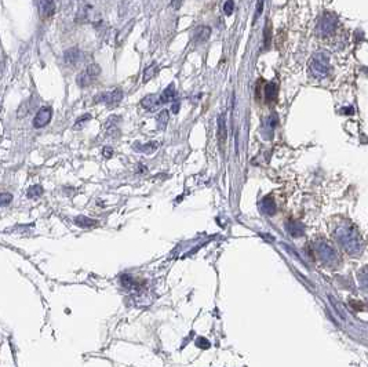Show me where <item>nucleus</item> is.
I'll return each mask as SVG.
<instances>
[{"label": "nucleus", "mask_w": 368, "mask_h": 367, "mask_svg": "<svg viewBox=\"0 0 368 367\" xmlns=\"http://www.w3.org/2000/svg\"><path fill=\"white\" fill-rule=\"evenodd\" d=\"M123 100V91L120 88H114L113 91H106L94 98V102H104L106 105H117Z\"/></svg>", "instance_id": "nucleus-4"}, {"label": "nucleus", "mask_w": 368, "mask_h": 367, "mask_svg": "<svg viewBox=\"0 0 368 367\" xmlns=\"http://www.w3.org/2000/svg\"><path fill=\"white\" fill-rule=\"evenodd\" d=\"M75 224L80 228H91L96 227V224H98V221L94 218H88L86 216H78L75 218Z\"/></svg>", "instance_id": "nucleus-12"}, {"label": "nucleus", "mask_w": 368, "mask_h": 367, "mask_svg": "<svg viewBox=\"0 0 368 367\" xmlns=\"http://www.w3.org/2000/svg\"><path fill=\"white\" fill-rule=\"evenodd\" d=\"M102 155H104V157H106V159H111V156L113 155V149L111 148V147H105L104 150H102Z\"/></svg>", "instance_id": "nucleus-25"}, {"label": "nucleus", "mask_w": 368, "mask_h": 367, "mask_svg": "<svg viewBox=\"0 0 368 367\" xmlns=\"http://www.w3.org/2000/svg\"><path fill=\"white\" fill-rule=\"evenodd\" d=\"M336 29V16L333 13H324L317 24V33L320 36L333 35Z\"/></svg>", "instance_id": "nucleus-1"}, {"label": "nucleus", "mask_w": 368, "mask_h": 367, "mask_svg": "<svg viewBox=\"0 0 368 367\" xmlns=\"http://www.w3.org/2000/svg\"><path fill=\"white\" fill-rule=\"evenodd\" d=\"M167 122H168V111H161L160 114L158 115V124L159 129H164L166 127Z\"/></svg>", "instance_id": "nucleus-18"}, {"label": "nucleus", "mask_w": 368, "mask_h": 367, "mask_svg": "<svg viewBox=\"0 0 368 367\" xmlns=\"http://www.w3.org/2000/svg\"><path fill=\"white\" fill-rule=\"evenodd\" d=\"M90 119H91V115H84V116H81V117H79V119L76 120L75 126H73V129H75V130H80V129H83V127H84V124H86Z\"/></svg>", "instance_id": "nucleus-19"}, {"label": "nucleus", "mask_w": 368, "mask_h": 367, "mask_svg": "<svg viewBox=\"0 0 368 367\" xmlns=\"http://www.w3.org/2000/svg\"><path fill=\"white\" fill-rule=\"evenodd\" d=\"M99 73H101V67L96 65V64H91L80 73L78 79H76V82H78L80 87H87L96 80V76H99Z\"/></svg>", "instance_id": "nucleus-2"}, {"label": "nucleus", "mask_w": 368, "mask_h": 367, "mask_svg": "<svg viewBox=\"0 0 368 367\" xmlns=\"http://www.w3.org/2000/svg\"><path fill=\"white\" fill-rule=\"evenodd\" d=\"M233 10H235V1H233V0H226L225 4H224V11H225V14H226V16H230V14L233 13Z\"/></svg>", "instance_id": "nucleus-23"}, {"label": "nucleus", "mask_w": 368, "mask_h": 367, "mask_svg": "<svg viewBox=\"0 0 368 367\" xmlns=\"http://www.w3.org/2000/svg\"><path fill=\"white\" fill-rule=\"evenodd\" d=\"M11 201H13V195H11V193H9V192L0 193V207L9 206Z\"/></svg>", "instance_id": "nucleus-20"}, {"label": "nucleus", "mask_w": 368, "mask_h": 367, "mask_svg": "<svg viewBox=\"0 0 368 367\" xmlns=\"http://www.w3.org/2000/svg\"><path fill=\"white\" fill-rule=\"evenodd\" d=\"M310 70L316 78H324L328 72V58L325 54H316L310 61Z\"/></svg>", "instance_id": "nucleus-3"}, {"label": "nucleus", "mask_w": 368, "mask_h": 367, "mask_svg": "<svg viewBox=\"0 0 368 367\" xmlns=\"http://www.w3.org/2000/svg\"><path fill=\"white\" fill-rule=\"evenodd\" d=\"M263 44L265 47H269L271 46V21L268 19L266 24H265V31H263Z\"/></svg>", "instance_id": "nucleus-17"}, {"label": "nucleus", "mask_w": 368, "mask_h": 367, "mask_svg": "<svg viewBox=\"0 0 368 367\" xmlns=\"http://www.w3.org/2000/svg\"><path fill=\"white\" fill-rule=\"evenodd\" d=\"M156 72H158V65H156V64H152V65H149L146 69L144 70V83L149 82L150 79L156 75Z\"/></svg>", "instance_id": "nucleus-15"}, {"label": "nucleus", "mask_w": 368, "mask_h": 367, "mask_svg": "<svg viewBox=\"0 0 368 367\" xmlns=\"http://www.w3.org/2000/svg\"><path fill=\"white\" fill-rule=\"evenodd\" d=\"M146 166H142V165H138V170H137V173H146Z\"/></svg>", "instance_id": "nucleus-27"}, {"label": "nucleus", "mask_w": 368, "mask_h": 367, "mask_svg": "<svg viewBox=\"0 0 368 367\" xmlns=\"http://www.w3.org/2000/svg\"><path fill=\"white\" fill-rule=\"evenodd\" d=\"M120 282H122V284L124 287H132L135 284V282H134V279H132L130 275H123L122 278H120Z\"/></svg>", "instance_id": "nucleus-22"}, {"label": "nucleus", "mask_w": 368, "mask_h": 367, "mask_svg": "<svg viewBox=\"0 0 368 367\" xmlns=\"http://www.w3.org/2000/svg\"><path fill=\"white\" fill-rule=\"evenodd\" d=\"M210 33L211 29L208 26H200V28L196 29V32H194V40H196L197 43L206 42V40L210 37Z\"/></svg>", "instance_id": "nucleus-11"}, {"label": "nucleus", "mask_w": 368, "mask_h": 367, "mask_svg": "<svg viewBox=\"0 0 368 367\" xmlns=\"http://www.w3.org/2000/svg\"><path fill=\"white\" fill-rule=\"evenodd\" d=\"M64 58H65V62L68 65H76L80 60V51L78 47H72L69 50H66L65 54H64Z\"/></svg>", "instance_id": "nucleus-7"}, {"label": "nucleus", "mask_w": 368, "mask_h": 367, "mask_svg": "<svg viewBox=\"0 0 368 367\" xmlns=\"http://www.w3.org/2000/svg\"><path fill=\"white\" fill-rule=\"evenodd\" d=\"M37 7L42 19L50 18L55 13V0H39Z\"/></svg>", "instance_id": "nucleus-6"}, {"label": "nucleus", "mask_w": 368, "mask_h": 367, "mask_svg": "<svg viewBox=\"0 0 368 367\" xmlns=\"http://www.w3.org/2000/svg\"><path fill=\"white\" fill-rule=\"evenodd\" d=\"M159 144L158 142H148V144H144V145H141L140 142H135L134 144V150L135 152H141V153H146V155H150V153H153L156 149H158Z\"/></svg>", "instance_id": "nucleus-8"}, {"label": "nucleus", "mask_w": 368, "mask_h": 367, "mask_svg": "<svg viewBox=\"0 0 368 367\" xmlns=\"http://www.w3.org/2000/svg\"><path fill=\"white\" fill-rule=\"evenodd\" d=\"M196 344H197V347H200V348H204V350L210 347V342L206 340V338H202V337H200V338H197Z\"/></svg>", "instance_id": "nucleus-24"}, {"label": "nucleus", "mask_w": 368, "mask_h": 367, "mask_svg": "<svg viewBox=\"0 0 368 367\" xmlns=\"http://www.w3.org/2000/svg\"><path fill=\"white\" fill-rule=\"evenodd\" d=\"M218 140L221 148L224 147L225 141H226V129H225V122H224V117L219 116L218 119Z\"/></svg>", "instance_id": "nucleus-13"}, {"label": "nucleus", "mask_w": 368, "mask_h": 367, "mask_svg": "<svg viewBox=\"0 0 368 367\" xmlns=\"http://www.w3.org/2000/svg\"><path fill=\"white\" fill-rule=\"evenodd\" d=\"M263 4H265V0H256V6H255V14H254V22H256V19L262 16Z\"/></svg>", "instance_id": "nucleus-21"}, {"label": "nucleus", "mask_w": 368, "mask_h": 367, "mask_svg": "<svg viewBox=\"0 0 368 367\" xmlns=\"http://www.w3.org/2000/svg\"><path fill=\"white\" fill-rule=\"evenodd\" d=\"M51 120V109L50 108H40L33 119V127L35 129H42L47 126Z\"/></svg>", "instance_id": "nucleus-5"}, {"label": "nucleus", "mask_w": 368, "mask_h": 367, "mask_svg": "<svg viewBox=\"0 0 368 367\" xmlns=\"http://www.w3.org/2000/svg\"><path fill=\"white\" fill-rule=\"evenodd\" d=\"M176 88H174V84H170L168 87L161 93V96L159 97L160 98V102L161 104H166V102H171L176 100Z\"/></svg>", "instance_id": "nucleus-10"}, {"label": "nucleus", "mask_w": 368, "mask_h": 367, "mask_svg": "<svg viewBox=\"0 0 368 367\" xmlns=\"http://www.w3.org/2000/svg\"><path fill=\"white\" fill-rule=\"evenodd\" d=\"M42 195H43V188H42L40 185H33V186H31L27 192V196L29 199H37V198H40Z\"/></svg>", "instance_id": "nucleus-14"}, {"label": "nucleus", "mask_w": 368, "mask_h": 367, "mask_svg": "<svg viewBox=\"0 0 368 367\" xmlns=\"http://www.w3.org/2000/svg\"><path fill=\"white\" fill-rule=\"evenodd\" d=\"M265 94H266V100L268 101H273L276 96H277V87L274 83H269L266 88H265Z\"/></svg>", "instance_id": "nucleus-16"}, {"label": "nucleus", "mask_w": 368, "mask_h": 367, "mask_svg": "<svg viewBox=\"0 0 368 367\" xmlns=\"http://www.w3.org/2000/svg\"><path fill=\"white\" fill-rule=\"evenodd\" d=\"M141 105H142L145 109L152 111V109L158 108L159 105H161V102H160V98H159L158 96L149 94V96H146L144 100H142V101H141Z\"/></svg>", "instance_id": "nucleus-9"}, {"label": "nucleus", "mask_w": 368, "mask_h": 367, "mask_svg": "<svg viewBox=\"0 0 368 367\" xmlns=\"http://www.w3.org/2000/svg\"><path fill=\"white\" fill-rule=\"evenodd\" d=\"M182 1H184V0H171V7L178 10L181 6H182Z\"/></svg>", "instance_id": "nucleus-26"}, {"label": "nucleus", "mask_w": 368, "mask_h": 367, "mask_svg": "<svg viewBox=\"0 0 368 367\" xmlns=\"http://www.w3.org/2000/svg\"><path fill=\"white\" fill-rule=\"evenodd\" d=\"M178 109H179V104H178V102H176V104H174V106H173V111H174V112L176 114V112H178Z\"/></svg>", "instance_id": "nucleus-28"}]
</instances>
